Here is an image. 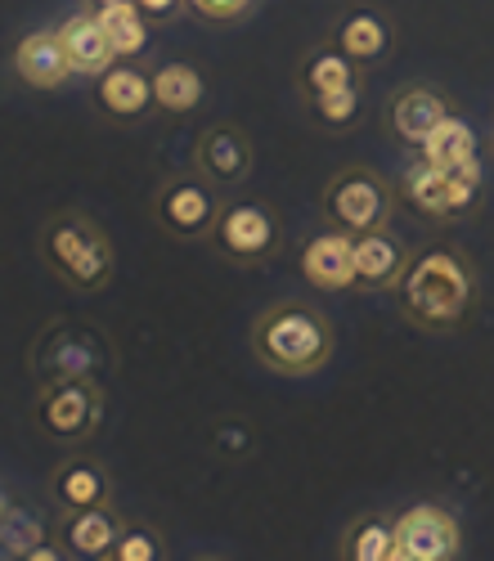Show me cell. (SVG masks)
<instances>
[{"instance_id":"ac0fdd59","label":"cell","mask_w":494,"mask_h":561,"mask_svg":"<svg viewBox=\"0 0 494 561\" xmlns=\"http://www.w3.org/2000/svg\"><path fill=\"white\" fill-rule=\"evenodd\" d=\"M59 41H64V50H68L72 72L85 77V81H95L100 72H108V68L117 64V50H113L104 23L95 19V10L68 14V19L59 23Z\"/></svg>"},{"instance_id":"8992f818","label":"cell","mask_w":494,"mask_h":561,"mask_svg":"<svg viewBox=\"0 0 494 561\" xmlns=\"http://www.w3.org/2000/svg\"><path fill=\"white\" fill-rule=\"evenodd\" d=\"M284 243V225L275 216V207L261 198H230L220 207V220L211 229V248L230 261V265H265Z\"/></svg>"},{"instance_id":"cb8c5ba5","label":"cell","mask_w":494,"mask_h":561,"mask_svg":"<svg viewBox=\"0 0 494 561\" xmlns=\"http://www.w3.org/2000/svg\"><path fill=\"white\" fill-rule=\"evenodd\" d=\"M342 50L355 59V64H378L382 55H387V45H391V32H387V23L378 19V14H369V10H359V14H346L342 23H337V36H333Z\"/></svg>"},{"instance_id":"e0dca14e","label":"cell","mask_w":494,"mask_h":561,"mask_svg":"<svg viewBox=\"0 0 494 561\" xmlns=\"http://www.w3.org/2000/svg\"><path fill=\"white\" fill-rule=\"evenodd\" d=\"M122 526H126V517H117L113 503L108 507H85V512H59V543L68 548V557L108 561Z\"/></svg>"},{"instance_id":"f546056e","label":"cell","mask_w":494,"mask_h":561,"mask_svg":"<svg viewBox=\"0 0 494 561\" xmlns=\"http://www.w3.org/2000/svg\"><path fill=\"white\" fill-rule=\"evenodd\" d=\"M135 5H140V14L158 27V23H171L175 14H185V10H189V0H135Z\"/></svg>"},{"instance_id":"d4e9b609","label":"cell","mask_w":494,"mask_h":561,"mask_svg":"<svg viewBox=\"0 0 494 561\" xmlns=\"http://www.w3.org/2000/svg\"><path fill=\"white\" fill-rule=\"evenodd\" d=\"M337 557H346V561H395V526L382 517H359L342 535Z\"/></svg>"},{"instance_id":"4316f807","label":"cell","mask_w":494,"mask_h":561,"mask_svg":"<svg viewBox=\"0 0 494 561\" xmlns=\"http://www.w3.org/2000/svg\"><path fill=\"white\" fill-rule=\"evenodd\" d=\"M314 126H324V130H346L359 113V90L355 85H342V90H329V95H310L306 100Z\"/></svg>"},{"instance_id":"5bb4252c","label":"cell","mask_w":494,"mask_h":561,"mask_svg":"<svg viewBox=\"0 0 494 561\" xmlns=\"http://www.w3.org/2000/svg\"><path fill=\"white\" fill-rule=\"evenodd\" d=\"M10 68H14V77H19L27 90H59V85H68V81L77 77L72 64H68L64 41H59V27H36V32H27V36L14 45Z\"/></svg>"},{"instance_id":"1f68e13d","label":"cell","mask_w":494,"mask_h":561,"mask_svg":"<svg viewBox=\"0 0 494 561\" xmlns=\"http://www.w3.org/2000/svg\"><path fill=\"white\" fill-rule=\"evenodd\" d=\"M5 512H10V494L0 490V522H5Z\"/></svg>"},{"instance_id":"d6986e66","label":"cell","mask_w":494,"mask_h":561,"mask_svg":"<svg viewBox=\"0 0 494 561\" xmlns=\"http://www.w3.org/2000/svg\"><path fill=\"white\" fill-rule=\"evenodd\" d=\"M432 167H440L445 175H463V180H481V167H476V145H472V130L468 122L459 117H445L418 149Z\"/></svg>"},{"instance_id":"9a60e30c","label":"cell","mask_w":494,"mask_h":561,"mask_svg":"<svg viewBox=\"0 0 494 561\" xmlns=\"http://www.w3.org/2000/svg\"><path fill=\"white\" fill-rule=\"evenodd\" d=\"M95 104L113 122H140L153 108V72H145L135 59H117L95 77Z\"/></svg>"},{"instance_id":"603a6c76","label":"cell","mask_w":494,"mask_h":561,"mask_svg":"<svg viewBox=\"0 0 494 561\" xmlns=\"http://www.w3.org/2000/svg\"><path fill=\"white\" fill-rule=\"evenodd\" d=\"M95 19L104 23V32H108V41H113L117 59H140V55L149 50V41H153V23L140 14V5H135V0H122V5L95 10Z\"/></svg>"},{"instance_id":"7c38bea8","label":"cell","mask_w":494,"mask_h":561,"mask_svg":"<svg viewBox=\"0 0 494 561\" xmlns=\"http://www.w3.org/2000/svg\"><path fill=\"white\" fill-rule=\"evenodd\" d=\"M301 274L320 293H346L355 284V233L346 229H320L301 243Z\"/></svg>"},{"instance_id":"4dcf8cb0","label":"cell","mask_w":494,"mask_h":561,"mask_svg":"<svg viewBox=\"0 0 494 561\" xmlns=\"http://www.w3.org/2000/svg\"><path fill=\"white\" fill-rule=\"evenodd\" d=\"M108 5H122V0H81V10H108Z\"/></svg>"},{"instance_id":"2e32d148","label":"cell","mask_w":494,"mask_h":561,"mask_svg":"<svg viewBox=\"0 0 494 561\" xmlns=\"http://www.w3.org/2000/svg\"><path fill=\"white\" fill-rule=\"evenodd\" d=\"M449 117V104L440 90L432 85H404L391 95L387 104V122H391V135L400 139V145H410V149H423V139Z\"/></svg>"},{"instance_id":"9c48e42d","label":"cell","mask_w":494,"mask_h":561,"mask_svg":"<svg viewBox=\"0 0 494 561\" xmlns=\"http://www.w3.org/2000/svg\"><path fill=\"white\" fill-rule=\"evenodd\" d=\"M50 503L55 512H85V507H108L113 503V477L100 458L90 454H68L50 472Z\"/></svg>"},{"instance_id":"484cf974","label":"cell","mask_w":494,"mask_h":561,"mask_svg":"<svg viewBox=\"0 0 494 561\" xmlns=\"http://www.w3.org/2000/svg\"><path fill=\"white\" fill-rule=\"evenodd\" d=\"M36 543H45L41 512H32L27 503H10L5 522H0V548H5L10 557H23V552H32Z\"/></svg>"},{"instance_id":"ffe728a7","label":"cell","mask_w":494,"mask_h":561,"mask_svg":"<svg viewBox=\"0 0 494 561\" xmlns=\"http://www.w3.org/2000/svg\"><path fill=\"white\" fill-rule=\"evenodd\" d=\"M207 100V81L194 64H158L153 68V108L166 117H189Z\"/></svg>"},{"instance_id":"7a4b0ae2","label":"cell","mask_w":494,"mask_h":561,"mask_svg":"<svg viewBox=\"0 0 494 561\" xmlns=\"http://www.w3.org/2000/svg\"><path fill=\"white\" fill-rule=\"evenodd\" d=\"M41 261L64 288L100 293L117 270V248L85 211H55L41 225Z\"/></svg>"},{"instance_id":"52a82bcc","label":"cell","mask_w":494,"mask_h":561,"mask_svg":"<svg viewBox=\"0 0 494 561\" xmlns=\"http://www.w3.org/2000/svg\"><path fill=\"white\" fill-rule=\"evenodd\" d=\"M104 417V391L90 378H64V382H41L36 391V427L59 440V445H81L100 432Z\"/></svg>"},{"instance_id":"ba28073f","label":"cell","mask_w":494,"mask_h":561,"mask_svg":"<svg viewBox=\"0 0 494 561\" xmlns=\"http://www.w3.org/2000/svg\"><path fill=\"white\" fill-rule=\"evenodd\" d=\"M324 216L329 225L346 229V233H365V229H382L391 220V190L378 171L365 167H346L329 180L324 190Z\"/></svg>"},{"instance_id":"44dd1931","label":"cell","mask_w":494,"mask_h":561,"mask_svg":"<svg viewBox=\"0 0 494 561\" xmlns=\"http://www.w3.org/2000/svg\"><path fill=\"white\" fill-rule=\"evenodd\" d=\"M404 274V252L387 229L355 233V284L359 288H387Z\"/></svg>"},{"instance_id":"6da1fadb","label":"cell","mask_w":494,"mask_h":561,"mask_svg":"<svg viewBox=\"0 0 494 561\" xmlns=\"http://www.w3.org/2000/svg\"><path fill=\"white\" fill-rule=\"evenodd\" d=\"M252 355L265 373L310 378L333 355V323L306 301H275L252 323Z\"/></svg>"},{"instance_id":"83f0119b","label":"cell","mask_w":494,"mask_h":561,"mask_svg":"<svg viewBox=\"0 0 494 561\" xmlns=\"http://www.w3.org/2000/svg\"><path fill=\"white\" fill-rule=\"evenodd\" d=\"M158 557H166L162 535H158L153 526H145V522H126L122 535H117V543H113V557H108V561H158Z\"/></svg>"},{"instance_id":"7402d4cb","label":"cell","mask_w":494,"mask_h":561,"mask_svg":"<svg viewBox=\"0 0 494 561\" xmlns=\"http://www.w3.org/2000/svg\"><path fill=\"white\" fill-rule=\"evenodd\" d=\"M342 85H355V59L342 50V45H320L310 50L301 64H297V90L310 100V95H329V90H342Z\"/></svg>"},{"instance_id":"277c9868","label":"cell","mask_w":494,"mask_h":561,"mask_svg":"<svg viewBox=\"0 0 494 561\" xmlns=\"http://www.w3.org/2000/svg\"><path fill=\"white\" fill-rule=\"evenodd\" d=\"M27 364L41 382H64V378H90L100 382L104 373H113L117 351L108 346V337L95 329L90 319H50L36 333Z\"/></svg>"},{"instance_id":"30bf717a","label":"cell","mask_w":494,"mask_h":561,"mask_svg":"<svg viewBox=\"0 0 494 561\" xmlns=\"http://www.w3.org/2000/svg\"><path fill=\"white\" fill-rule=\"evenodd\" d=\"M476 184L481 180H463V175H445L440 167H432L427 158H418L410 171H404L400 180V190L404 198H410L423 216L440 220V216H459L476 203Z\"/></svg>"},{"instance_id":"5b68a950","label":"cell","mask_w":494,"mask_h":561,"mask_svg":"<svg viewBox=\"0 0 494 561\" xmlns=\"http://www.w3.org/2000/svg\"><path fill=\"white\" fill-rule=\"evenodd\" d=\"M220 190L194 167V171H175L153 190V220L166 239L175 243H203L211 239V229L220 220Z\"/></svg>"},{"instance_id":"4fadbf2b","label":"cell","mask_w":494,"mask_h":561,"mask_svg":"<svg viewBox=\"0 0 494 561\" xmlns=\"http://www.w3.org/2000/svg\"><path fill=\"white\" fill-rule=\"evenodd\" d=\"M194 167L216 184V190H239L252 175V145L239 126H207L194 145Z\"/></svg>"},{"instance_id":"8fae6325","label":"cell","mask_w":494,"mask_h":561,"mask_svg":"<svg viewBox=\"0 0 494 561\" xmlns=\"http://www.w3.org/2000/svg\"><path fill=\"white\" fill-rule=\"evenodd\" d=\"M459 557V526L440 507H414L395 522V561H449Z\"/></svg>"},{"instance_id":"f1b7e54d","label":"cell","mask_w":494,"mask_h":561,"mask_svg":"<svg viewBox=\"0 0 494 561\" xmlns=\"http://www.w3.org/2000/svg\"><path fill=\"white\" fill-rule=\"evenodd\" d=\"M256 10V0H189V14L203 23H239Z\"/></svg>"},{"instance_id":"3957f363","label":"cell","mask_w":494,"mask_h":561,"mask_svg":"<svg viewBox=\"0 0 494 561\" xmlns=\"http://www.w3.org/2000/svg\"><path fill=\"white\" fill-rule=\"evenodd\" d=\"M404 314L418 329H449L472 306V270L455 248H427L404 270Z\"/></svg>"}]
</instances>
